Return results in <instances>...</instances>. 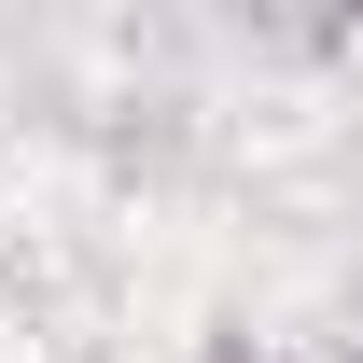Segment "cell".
I'll use <instances>...</instances> for the list:
<instances>
[]
</instances>
